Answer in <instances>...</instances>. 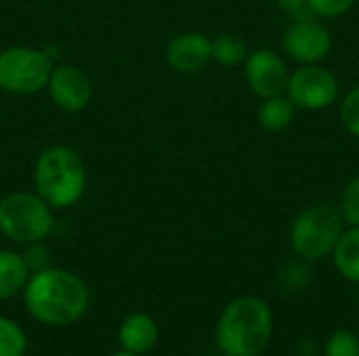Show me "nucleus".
I'll return each mask as SVG.
<instances>
[{"label":"nucleus","instance_id":"1","mask_svg":"<svg viewBox=\"0 0 359 356\" xmlns=\"http://www.w3.org/2000/svg\"><path fill=\"white\" fill-rule=\"evenodd\" d=\"M23 304L38 323L65 327L86 315L90 292L76 273L48 266L29 275L23 287Z\"/></svg>","mask_w":359,"mask_h":356},{"label":"nucleus","instance_id":"2","mask_svg":"<svg viewBox=\"0 0 359 356\" xmlns=\"http://www.w3.org/2000/svg\"><path fill=\"white\" fill-rule=\"evenodd\" d=\"M273 336V313L255 296L231 300L217 321V346L225 356H261Z\"/></svg>","mask_w":359,"mask_h":356},{"label":"nucleus","instance_id":"3","mask_svg":"<svg viewBox=\"0 0 359 356\" xmlns=\"http://www.w3.org/2000/svg\"><path fill=\"white\" fill-rule=\"evenodd\" d=\"M34 187L53 210L76 206L86 191L84 159L67 145L46 147L34 166Z\"/></svg>","mask_w":359,"mask_h":356},{"label":"nucleus","instance_id":"4","mask_svg":"<svg viewBox=\"0 0 359 356\" xmlns=\"http://www.w3.org/2000/svg\"><path fill=\"white\" fill-rule=\"evenodd\" d=\"M55 227L53 208L29 191H15L0 199V233L15 243L44 241Z\"/></svg>","mask_w":359,"mask_h":356},{"label":"nucleus","instance_id":"5","mask_svg":"<svg viewBox=\"0 0 359 356\" xmlns=\"http://www.w3.org/2000/svg\"><path fill=\"white\" fill-rule=\"evenodd\" d=\"M53 57L32 46H8L0 50V90L29 97L46 88L53 73Z\"/></svg>","mask_w":359,"mask_h":356},{"label":"nucleus","instance_id":"6","mask_svg":"<svg viewBox=\"0 0 359 356\" xmlns=\"http://www.w3.org/2000/svg\"><path fill=\"white\" fill-rule=\"evenodd\" d=\"M343 233V216L334 208L316 206L294 218L290 245L305 260H322L334 252Z\"/></svg>","mask_w":359,"mask_h":356},{"label":"nucleus","instance_id":"7","mask_svg":"<svg viewBox=\"0 0 359 356\" xmlns=\"http://www.w3.org/2000/svg\"><path fill=\"white\" fill-rule=\"evenodd\" d=\"M288 99L301 109H324L334 103L339 82L326 67L305 65L288 78Z\"/></svg>","mask_w":359,"mask_h":356},{"label":"nucleus","instance_id":"8","mask_svg":"<svg viewBox=\"0 0 359 356\" xmlns=\"http://www.w3.org/2000/svg\"><path fill=\"white\" fill-rule=\"evenodd\" d=\"M48 97L65 113H80L88 107L93 99L90 78L82 67L74 63H61L53 67V73L46 84Z\"/></svg>","mask_w":359,"mask_h":356},{"label":"nucleus","instance_id":"9","mask_svg":"<svg viewBox=\"0 0 359 356\" xmlns=\"http://www.w3.org/2000/svg\"><path fill=\"white\" fill-rule=\"evenodd\" d=\"M282 46L290 59L311 65V63L326 59V55L330 52L332 40L324 25L311 19H305V21H297L294 25L286 29L282 38Z\"/></svg>","mask_w":359,"mask_h":356},{"label":"nucleus","instance_id":"10","mask_svg":"<svg viewBox=\"0 0 359 356\" xmlns=\"http://www.w3.org/2000/svg\"><path fill=\"white\" fill-rule=\"evenodd\" d=\"M246 80L255 94L269 99L278 97L288 86V69L284 61L269 48H259L246 57Z\"/></svg>","mask_w":359,"mask_h":356},{"label":"nucleus","instance_id":"11","mask_svg":"<svg viewBox=\"0 0 359 356\" xmlns=\"http://www.w3.org/2000/svg\"><path fill=\"white\" fill-rule=\"evenodd\" d=\"M212 59V40L200 31L177 34L166 46V61L179 73H196Z\"/></svg>","mask_w":359,"mask_h":356},{"label":"nucleus","instance_id":"12","mask_svg":"<svg viewBox=\"0 0 359 356\" xmlns=\"http://www.w3.org/2000/svg\"><path fill=\"white\" fill-rule=\"evenodd\" d=\"M118 342L122 350L145 355L158 342V323L145 313H133L122 321L118 329Z\"/></svg>","mask_w":359,"mask_h":356},{"label":"nucleus","instance_id":"13","mask_svg":"<svg viewBox=\"0 0 359 356\" xmlns=\"http://www.w3.org/2000/svg\"><path fill=\"white\" fill-rule=\"evenodd\" d=\"M29 269L23 260V254L13 250H0V300H11L23 292Z\"/></svg>","mask_w":359,"mask_h":356},{"label":"nucleus","instance_id":"14","mask_svg":"<svg viewBox=\"0 0 359 356\" xmlns=\"http://www.w3.org/2000/svg\"><path fill=\"white\" fill-rule=\"evenodd\" d=\"M334 266L337 271L347 279L359 283V227H353L351 231L343 233L334 252Z\"/></svg>","mask_w":359,"mask_h":356},{"label":"nucleus","instance_id":"15","mask_svg":"<svg viewBox=\"0 0 359 356\" xmlns=\"http://www.w3.org/2000/svg\"><path fill=\"white\" fill-rule=\"evenodd\" d=\"M292 118H294V103L282 94L265 99V103L259 109V124L271 132H278L290 126Z\"/></svg>","mask_w":359,"mask_h":356},{"label":"nucleus","instance_id":"16","mask_svg":"<svg viewBox=\"0 0 359 356\" xmlns=\"http://www.w3.org/2000/svg\"><path fill=\"white\" fill-rule=\"evenodd\" d=\"M248 57V46L246 42L236 36V34H219L212 40V59L219 61L221 65H240Z\"/></svg>","mask_w":359,"mask_h":356},{"label":"nucleus","instance_id":"17","mask_svg":"<svg viewBox=\"0 0 359 356\" xmlns=\"http://www.w3.org/2000/svg\"><path fill=\"white\" fill-rule=\"evenodd\" d=\"M27 350V338L23 329L6 319L0 317V356H25Z\"/></svg>","mask_w":359,"mask_h":356},{"label":"nucleus","instance_id":"18","mask_svg":"<svg viewBox=\"0 0 359 356\" xmlns=\"http://www.w3.org/2000/svg\"><path fill=\"white\" fill-rule=\"evenodd\" d=\"M324 356H359V336L349 329H337L324 344Z\"/></svg>","mask_w":359,"mask_h":356},{"label":"nucleus","instance_id":"19","mask_svg":"<svg viewBox=\"0 0 359 356\" xmlns=\"http://www.w3.org/2000/svg\"><path fill=\"white\" fill-rule=\"evenodd\" d=\"M341 212L345 216L347 222H351L353 227H359V178L351 180L341 197Z\"/></svg>","mask_w":359,"mask_h":356},{"label":"nucleus","instance_id":"20","mask_svg":"<svg viewBox=\"0 0 359 356\" xmlns=\"http://www.w3.org/2000/svg\"><path fill=\"white\" fill-rule=\"evenodd\" d=\"M341 115H343V122H345L347 130H349L351 134L359 136V86H355V88L345 97Z\"/></svg>","mask_w":359,"mask_h":356},{"label":"nucleus","instance_id":"21","mask_svg":"<svg viewBox=\"0 0 359 356\" xmlns=\"http://www.w3.org/2000/svg\"><path fill=\"white\" fill-rule=\"evenodd\" d=\"M355 0H307L309 8L320 17H341L345 15Z\"/></svg>","mask_w":359,"mask_h":356},{"label":"nucleus","instance_id":"22","mask_svg":"<svg viewBox=\"0 0 359 356\" xmlns=\"http://www.w3.org/2000/svg\"><path fill=\"white\" fill-rule=\"evenodd\" d=\"M23 260H25L29 273H38V271H44V269L50 266V258H48V252L42 245V241L29 243L27 250L23 252Z\"/></svg>","mask_w":359,"mask_h":356},{"label":"nucleus","instance_id":"23","mask_svg":"<svg viewBox=\"0 0 359 356\" xmlns=\"http://www.w3.org/2000/svg\"><path fill=\"white\" fill-rule=\"evenodd\" d=\"M278 4H280L282 8H286L288 13H294V15L309 8L307 0H278ZM309 10H311V8H309Z\"/></svg>","mask_w":359,"mask_h":356},{"label":"nucleus","instance_id":"24","mask_svg":"<svg viewBox=\"0 0 359 356\" xmlns=\"http://www.w3.org/2000/svg\"><path fill=\"white\" fill-rule=\"evenodd\" d=\"M109 356H141V355H135V353H128V350H120V353H114V355Z\"/></svg>","mask_w":359,"mask_h":356}]
</instances>
